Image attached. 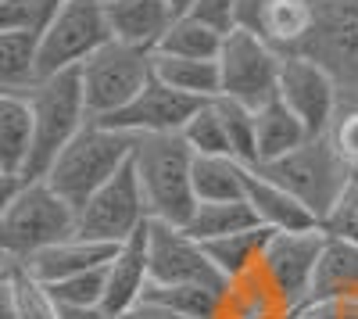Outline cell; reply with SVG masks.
I'll list each match as a JSON object with an SVG mask.
<instances>
[{
  "label": "cell",
  "mask_w": 358,
  "mask_h": 319,
  "mask_svg": "<svg viewBox=\"0 0 358 319\" xmlns=\"http://www.w3.org/2000/svg\"><path fill=\"white\" fill-rule=\"evenodd\" d=\"M233 8H236V0H197L190 15L208 22V25H215L219 33H229L233 29Z\"/></svg>",
  "instance_id": "obj_40"
},
{
  "label": "cell",
  "mask_w": 358,
  "mask_h": 319,
  "mask_svg": "<svg viewBox=\"0 0 358 319\" xmlns=\"http://www.w3.org/2000/svg\"><path fill=\"white\" fill-rule=\"evenodd\" d=\"M33 155V108L18 90H0V169L25 176Z\"/></svg>",
  "instance_id": "obj_20"
},
{
  "label": "cell",
  "mask_w": 358,
  "mask_h": 319,
  "mask_svg": "<svg viewBox=\"0 0 358 319\" xmlns=\"http://www.w3.org/2000/svg\"><path fill=\"white\" fill-rule=\"evenodd\" d=\"M258 169L268 180L287 187L319 222L330 215V208L358 176L355 169H348V162L334 151V143L326 136H308L301 148H294L290 155L268 162V165H258Z\"/></svg>",
  "instance_id": "obj_5"
},
{
  "label": "cell",
  "mask_w": 358,
  "mask_h": 319,
  "mask_svg": "<svg viewBox=\"0 0 358 319\" xmlns=\"http://www.w3.org/2000/svg\"><path fill=\"white\" fill-rule=\"evenodd\" d=\"M344 295H358V244L355 241H341V237H326L319 266H315L312 291H308V302L344 298Z\"/></svg>",
  "instance_id": "obj_21"
},
{
  "label": "cell",
  "mask_w": 358,
  "mask_h": 319,
  "mask_svg": "<svg viewBox=\"0 0 358 319\" xmlns=\"http://www.w3.org/2000/svg\"><path fill=\"white\" fill-rule=\"evenodd\" d=\"M244 201L251 205L255 219L268 229H315L319 219L297 201L287 187H280L276 180H268L262 169H248L244 176Z\"/></svg>",
  "instance_id": "obj_17"
},
{
  "label": "cell",
  "mask_w": 358,
  "mask_h": 319,
  "mask_svg": "<svg viewBox=\"0 0 358 319\" xmlns=\"http://www.w3.org/2000/svg\"><path fill=\"white\" fill-rule=\"evenodd\" d=\"M115 319H183V316H176V312H169V309H162L155 302H140V305H133L129 312L115 316Z\"/></svg>",
  "instance_id": "obj_42"
},
{
  "label": "cell",
  "mask_w": 358,
  "mask_h": 319,
  "mask_svg": "<svg viewBox=\"0 0 358 319\" xmlns=\"http://www.w3.org/2000/svg\"><path fill=\"white\" fill-rule=\"evenodd\" d=\"M319 226H322L326 237H341V241L358 244V176L351 180V187L341 194V201L330 208V215H326Z\"/></svg>",
  "instance_id": "obj_36"
},
{
  "label": "cell",
  "mask_w": 358,
  "mask_h": 319,
  "mask_svg": "<svg viewBox=\"0 0 358 319\" xmlns=\"http://www.w3.org/2000/svg\"><path fill=\"white\" fill-rule=\"evenodd\" d=\"M251 226H262V222L255 219L244 197L241 201H197V208L187 222V234H194L201 244H208V241L241 234V229H251Z\"/></svg>",
  "instance_id": "obj_28"
},
{
  "label": "cell",
  "mask_w": 358,
  "mask_h": 319,
  "mask_svg": "<svg viewBox=\"0 0 358 319\" xmlns=\"http://www.w3.org/2000/svg\"><path fill=\"white\" fill-rule=\"evenodd\" d=\"M312 33V0H273L265 15L262 40L280 54H297Z\"/></svg>",
  "instance_id": "obj_30"
},
{
  "label": "cell",
  "mask_w": 358,
  "mask_h": 319,
  "mask_svg": "<svg viewBox=\"0 0 358 319\" xmlns=\"http://www.w3.org/2000/svg\"><path fill=\"white\" fill-rule=\"evenodd\" d=\"M280 69H283V54L276 47H268L255 33L229 29L219 50V97H229L258 111L262 104L276 97Z\"/></svg>",
  "instance_id": "obj_8"
},
{
  "label": "cell",
  "mask_w": 358,
  "mask_h": 319,
  "mask_svg": "<svg viewBox=\"0 0 358 319\" xmlns=\"http://www.w3.org/2000/svg\"><path fill=\"white\" fill-rule=\"evenodd\" d=\"M15 302H18V319H65L62 305L47 291V283H40L25 266L15 269Z\"/></svg>",
  "instance_id": "obj_34"
},
{
  "label": "cell",
  "mask_w": 358,
  "mask_h": 319,
  "mask_svg": "<svg viewBox=\"0 0 358 319\" xmlns=\"http://www.w3.org/2000/svg\"><path fill=\"white\" fill-rule=\"evenodd\" d=\"M255 129H258V165L276 162L308 140V129L301 126V119L280 97H273L255 111Z\"/></svg>",
  "instance_id": "obj_22"
},
{
  "label": "cell",
  "mask_w": 358,
  "mask_h": 319,
  "mask_svg": "<svg viewBox=\"0 0 358 319\" xmlns=\"http://www.w3.org/2000/svg\"><path fill=\"white\" fill-rule=\"evenodd\" d=\"M47 291L54 295V302L62 305V312H79V309H101L104 302V266L90 269V273H76L57 283H47Z\"/></svg>",
  "instance_id": "obj_33"
},
{
  "label": "cell",
  "mask_w": 358,
  "mask_h": 319,
  "mask_svg": "<svg viewBox=\"0 0 358 319\" xmlns=\"http://www.w3.org/2000/svg\"><path fill=\"white\" fill-rule=\"evenodd\" d=\"M341 86V97L358 101V0H312V33L301 50Z\"/></svg>",
  "instance_id": "obj_9"
},
{
  "label": "cell",
  "mask_w": 358,
  "mask_h": 319,
  "mask_svg": "<svg viewBox=\"0 0 358 319\" xmlns=\"http://www.w3.org/2000/svg\"><path fill=\"white\" fill-rule=\"evenodd\" d=\"M22 183H25V176H15V172L0 169V215L8 212V205L15 201V194L22 190Z\"/></svg>",
  "instance_id": "obj_43"
},
{
  "label": "cell",
  "mask_w": 358,
  "mask_h": 319,
  "mask_svg": "<svg viewBox=\"0 0 358 319\" xmlns=\"http://www.w3.org/2000/svg\"><path fill=\"white\" fill-rule=\"evenodd\" d=\"M25 97H29V108H33V155H29V165H25V180H43L54 158L90 122L79 69L40 76L25 90Z\"/></svg>",
  "instance_id": "obj_3"
},
{
  "label": "cell",
  "mask_w": 358,
  "mask_h": 319,
  "mask_svg": "<svg viewBox=\"0 0 358 319\" xmlns=\"http://www.w3.org/2000/svg\"><path fill=\"white\" fill-rule=\"evenodd\" d=\"M268 4H273V0H236V8H233V29L262 36V29H265V15H268Z\"/></svg>",
  "instance_id": "obj_39"
},
{
  "label": "cell",
  "mask_w": 358,
  "mask_h": 319,
  "mask_svg": "<svg viewBox=\"0 0 358 319\" xmlns=\"http://www.w3.org/2000/svg\"><path fill=\"white\" fill-rule=\"evenodd\" d=\"M151 76H155V54L151 50L108 40L101 50H94L79 65V83H83L90 119H104V115L126 108L151 83Z\"/></svg>",
  "instance_id": "obj_6"
},
{
  "label": "cell",
  "mask_w": 358,
  "mask_h": 319,
  "mask_svg": "<svg viewBox=\"0 0 358 319\" xmlns=\"http://www.w3.org/2000/svg\"><path fill=\"white\" fill-rule=\"evenodd\" d=\"M322 244H326L322 226H315V229H280V234L273 229V237H268V248L262 255V269L280 287V295L290 302L294 316L308 302Z\"/></svg>",
  "instance_id": "obj_13"
},
{
  "label": "cell",
  "mask_w": 358,
  "mask_h": 319,
  "mask_svg": "<svg viewBox=\"0 0 358 319\" xmlns=\"http://www.w3.org/2000/svg\"><path fill=\"white\" fill-rule=\"evenodd\" d=\"M204 101H194L187 94L172 90L165 86L158 76H151V83L143 90L111 115L104 119H94V122H104L118 133H129V136H169V133H183V126L190 122V115L201 108Z\"/></svg>",
  "instance_id": "obj_14"
},
{
  "label": "cell",
  "mask_w": 358,
  "mask_h": 319,
  "mask_svg": "<svg viewBox=\"0 0 358 319\" xmlns=\"http://www.w3.org/2000/svg\"><path fill=\"white\" fill-rule=\"evenodd\" d=\"M133 172L147 197V212L158 222L187 226L197 194H194V151L179 133L140 136L133 148Z\"/></svg>",
  "instance_id": "obj_1"
},
{
  "label": "cell",
  "mask_w": 358,
  "mask_h": 319,
  "mask_svg": "<svg viewBox=\"0 0 358 319\" xmlns=\"http://www.w3.org/2000/svg\"><path fill=\"white\" fill-rule=\"evenodd\" d=\"M226 33H219L215 25H208L194 15H179L172 22V29L165 33V40L158 43L155 54H169V57H197V62H219Z\"/></svg>",
  "instance_id": "obj_29"
},
{
  "label": "cell",
  "mask_w": 358,
  "mask_h": 319,
  "mask_svg": "<svg viewBox=\"0 0 358 319\" xmlns=\"http://www.w3.org/2000/svg\"><path fill=\"white\" fill-rule=\"evenodd\" d=\"M326 140H330L334 151L348 162V169L358 172V101L341 97L334 122H330V129H326Z\"/></svg>",
  "instance_id": "obj_35"
},
{
  "label": "cell",
  "mask_w": 358,
  "mask_h": 319,
  "mask_svg": "<svg viewBox=\"0 0 358 319\" xmlns=\"http://www.w3.org/2000/svg\"><path fill=\"white\" fill-rule=\"evenodd\" d=\"M219 319H294V309L258 266L236 280H226Z\"/></svg>",
  "instance_id": "obj_18"
},
{
  "label": "cell",
  "mask_w": 358,
  "mask_h": 319,
  "mask_svg": "<svg viewBox=\"0 0 358 319\" xmlns=\"http://www.w3.org/2000/svg\"><path fill=\"white\" fill-rule=\"evenodd\" d=\"M222 291L201 287V283H155L151 280L140 302H155V305H162L176 316H183V319H219Z\"/></svg>",
  "instance_id": "obj_26"
},
{
  "label": "cell",
  "mask_w": 358,
  "mask_h": 319,
  "mask_svg": "<svg viewBox=\"0 0 358 319\" xmlns=\"http://www.w3.org/2000/svg\"><path fill=\"white\" fill-rule=\"evenodd\" d=\"M268 237H273V229H268V226H251V229H241V234L208 241L204 248H208V255H212L215 269L226 280H236V276H244V273L262 266V255L268 248Z\"/></svg>",
  "instance_id": "obj_23"
},
{
  "label": "cell",
  "mask_w": 358,
  "mask_h": 319,
  "mask_svg": "<svg viewBox=\"0 0 358 319\" xmlns=\"http://www.w3.org/2000/svg\"><path fill=\"white\" fill-rule=\"evenodd\" d=\"M33 4L40 8V18L47 22V18H50V15H54L57 8H65V4H69V0H33Z\"/></svg>",
  "instance_id": "obj_45"
},
{
  "label": "cell",
  "mask_w": 358,
  "mask_h": 319,
  "mask_svg": "<svg viewBox=\"0 0 358 319\" xmlns=\"http://www.w3.org/2000/svg\"><path fill=\"white\" fill-rule=\"evenodd\" d=\"M147 219H151L147 197L140 190V180L129 162L76 212V234L90 241H104V244H122L136 229L147 226Z\"/></svg>",
  "instance_id": "obj_10"
},
{
  "label": "cell",
  "mask_w": 358,
  "mask_h": 319,
  "mask_svg": "<svg viewBox=\"0 0 358 319\" xmlns=\"http://www.w3.org/2000/svg\"><path fill=\"white\" fill-rule=\"evenodd\" d=\"M65 319H115L104 309H79V312H65Z\"/></svg>",
  "instance_id": "obj_44"
},
{
  "label": "cell",
  "mask_w": 358,
  "mask_h": 319,
  "mask_svg": "<svg viewBox=\"0 0 358 319\" xmlns=\"http://www.w3.org/2000/svg\"><path fill=\"white\" fill-rule=\"evenodd\" d=\"M187 140V148L194 155H229V136H226V126H222V115H219V104L215 101H204L194 115L190 122L183 126V133H179Z\"/></svg>",
  "instance_id": "obj_32"
},
{
  "label": "cell",
  "mask_w": 358,
  "mask_h": 319,
  "mask_svg": "<svg viewBox=\"0 0 358 319\" xmlns=\"http://www.w3.org/2000/svg\"><path fill=\"white\" fill-rule=\"evenodd\" d=\"M179 15L169 8V0H108V25L111 40L129 43L140 50H158L165 33Z\"/></svg>",
  "instance_id": "obj_16"
},
{
  "label": "cell",
  "mask_w": 358,
  "mask_h": 319,
  "mask_svg": "<svg viewBox=\"0 0 358 319\" xmlns=\"http://www.w3.org/2000/svg\"><path fill=\"white\" fill-rule=\"evenodd\" d=\"M147 258H151V280L155 283H201L222 291L226 276L215 269L208 248L187 234V226L172 222H147Z\"/></svg>",
  "instance_id": "obj_11"
},
{
  "label": "cell",
  "mask_w": 358,
  "mask_h": 319,
  "mask_svg": "<svg viewBox=\"0 0 358 319\" xmlns=\"http://www.w3.org/2000/svg\"><path fill=\"white\" fill-rule=\"evenodd\" d=\"M194 4H197V0H169V8H172L176 15H190Z\"/></svg>",
  "instance_id": "obj_46"
},
{
  "label": "cell",
  "mask_w": 358,
  "mask_h": 319,
  "mask_svg": "<svg viewBox=\"0 0 358 319\" xmlns=\"http://www.w3.org/2000/svg\"><path fill=\"white\" fill-rule=\"evenodd\" d=\"M15 269H18V262H8V258H0V319H18Z\"/></svg>",
  "instance_id": "obj_41"
},
{
  "label": "cell",
  "mask_w": 358,
  "mask_h": 319,
  "mask_svg": "<svg viewBox=\"0 0 358 319\" xmlns=\"http://www.w3.org/2000/svg\"><path fill=\"white\" fill-rule=\"evenodd\" d=\"M155 76L187 94L194 101H215L219 97V62H197V57H169L155 54Z\"/></svg>",
  "instance_id": "obj_24"
},
{
  "label": "cell",
  "mask_w": 358,
  "mask_h": 319,
  "mask_svg": "<svg viewBox=\"0 0 358 319\" xmlns=\"http://www.w3.org/2000/svg\"><path fill=\"white\" fill-rule=\"evenodd\" d=\"M297 316H301V319H358V295L308 302V305L297 309Z\"/></svg>",
  "instance_id": "obj_38"
},
{
  "label": "cell",
  "mask_w": 358,
  "mask_h": 319,
  "mask_svg": "<svg viewBox=\"0 0 358 319\" xmlns=\"http://www.w3.org/2000/svg\"><path fill=\"white\" fill-rule=\"evenodd\" d=\"M276 97L301 119L308 136H326V129H330L334 115H337V104H341V86L319 62H312V57L283 54Z\"/></svg>",
  "instance_id": "obj_12"
},
{
  "label": "cell",
  "mask_w": 358,
  "mask_h": 319,
  "mask_svg": "<svg viewBox=\"0 0 358 319\" xmlns=\"http://www.w3.org/2000/svg\"><path fill=\"white\" fill-rule=\"evenodd\" d=\"M219 115H222V126L229 136V151L241 165L258 169V129H255V108L248 104H236L229 97H215Z\"/></svg>",
  "instance_id": "obj_31"
},
{
  "label": "cell",
  "mask_w": 358,
  "mask_h": 319,
  "mask_svg": "<svg viewBox=\"0 0 358 319\" xmlns=\"http://www.w3.org/2000/svg\"><path fill=\"white\" fill-rule=\"evenodd\" d=\"M151 222V219H147ZM147 283H151V258H147V226L136 229L129 241L115 248V255L104 266V302L101 309L108 316H122L133 305H140Z\"/></svg>",
  "instance_id": "obj_15"
},
{
  "label": "cell",
  "mask_w": 358,
  "mask_h": 319,
  "mask_svg": "<svg viewBox=\"0 0 358 319\" xmlns=\"http://www.w3.org/2000/svg\"><path fill=\"white\" fill-rule=\"evenodd\" d=\"M118 244H104V241H90V237H65L50 248H43L40 255H33L25 262V269L33 273L40 283H57L65 276H76V273H90V269H101L108 266V258L115 255Z\"/></svg>",
  "instance_id": "obj_19"
},
{
  "label": "cell",
  "mask_w": 358,
  "mask_h": 319,
  "mask_svg": "<svg viewBox=\"0 0 358 319\" xmlns=\"http://www.w3.org/2000/svg\"><path fill=\"white\" fill-rule=\"evenodd\" d=\"M133 148H136V136L90 119L69 148L54 158L43 180L79 212L115 172H122L133 162Z\"/></svg>",
  "instance_id": "obj_2"
},
{
  "label": "cell",
  "mask_w": 358,
  "mask_h": 319,
  "mask_svg": "<svg viewBox=\"0 0 358 319\" xmlns=\"http://www.w3.org/2000/svg\"><path fill=\"white\" fill-rule=\"evenodd\" d=\"M40 79V33H0V90L25 94Z\"/></svg>",
  "instance_id": "obj_27"
},
{
  "label": "cell",
  "mask_w": 358,
  "mask_h": 319,
  "mask_svg": "<svg viewBox=\"0 0 358 319\" xmlns=\"http://www.w3.org/2000/svg\"><path fill=\"white\" fill-rule=\"evenodd\" d=\"M251 165L229 155H194V194L197 201H241Z\"/></svg>",
  "instance_id": "obj_25"
},
{
  "label": "cell",
  "mask_w": 358,
  "mask_h": 319,
  "mask_svg": "<svg viewBox=\"0 0 358 319\" xmlns=\"http://www.w3.org/2000/svg\"><path fill=\"white\" fill-rule=\"evenodd\" d=\"M76 234V208L47 180H25L0 215V258L25 266L33 255Z\"/></svg>",
  "instance_id": "obj_4"
},
{
  "label": "cell",
  "mask_w": 358,
  "mask_h": 319,
  "mask_svg": "<svg viewBox=\"0 0 358 319\" xmlns=\"http://www.w3.org/2000/svg\"><path fill=\"white\" fill-rule=\"evenodd\" d=\"M108 40V0H69L40 29V76L79 69Z\"/></svg>",
  "instance_id": "obj_7"
},
{
  "label": "cell",
  "mask_w": 358,
  "mask_h": 319,
  "mask_svg": "<svg viewBox=\"0 0 358 319\" xmlns=\"http://www.w3.org/2000/svg\"><path fill=\"white\" fill-rule=\"evenodd\" d=\"M43 18L33 0H0V33H40Z\"/></svg>",
  "instance_id": "obj_37"
}]
</instances>
